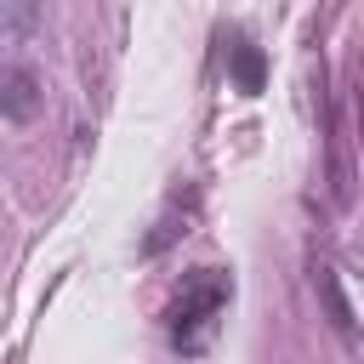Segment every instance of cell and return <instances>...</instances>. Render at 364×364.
<instances>
[{
    "label": "cell",
    "instance_id": "5",
    "mask_svg": "<svg viewBox=\"0 0 364 364\" xmlns=\"http://www.w3.org/2000/svg\"><path fill=\"white\" fill-rule=\"evenodd\" d=\"M228 80H233L239 97H256V91H262L267 63H262V46H256L250 34H233V46H228Z\"/></svg>",
    "mask_w": 364,
    "mask_h": 364
},
{
    "label": "cell",
    "instance_id": "4",
    "mask_svg": "<svg viewBox=\"0 0 364 364\" xmlns=\"http://www.w3.org/2000/svg\"><path fill=\"white\" fill-rule=\"evenodd\" d=\"M40 23H46V0H0V40L11 57L40 34Z\"/></svg>",
    "mask_w": 364,
    "mask_h": 364
},
{
    "label": "cell",
    "instance_id": "1",
    "mask_svg": "<svg viewBox=\"0 0 364 364\" xmlns=\"http://www.w3.org/2000/svg\"><path fill=\"white\" fill-rule=\"evenodd\" d=\"M228 301H233V279H228L222 267H193V273L182 279V290H176L171 313H165L171 347H176L182 358H199V353L216 341V324H222Z\"/></svg>",
    "mask_w": 364,
    "mask_h": 364
},
{
    "label": "cell",
    "instance_id": "2",
    "mask_svg": "<svg viewBox=\"0 0 364 364\" xmlns=\"http://www.w3.org/2000/svg\"><path fill=\"white\" fill-rule=\"evenodd\" d=\"M40 108H46V74L34 63H23V57H6V68H0V114H6V125H28Z\"/></svg>",
    "mask_w": 364,
    "mask_h": 364
},
{
    "label": "cell",
    "instance_id": "3",
    "mask_svg": "<svg viewBox=\"0 0 364 364\" xmlns=\"http://www.w3.org/2000/svg\"><path fill=\"white\" fill-rule=\"evenodd\" d=\"M324 142H330V199L336 205H353V154H347V131H341V114L324 102Z\"/></svg>",
    "mask_w": 364,
    "mask_h": 364
},
{
    "label": "cell",
    "instance_id": "6",
    "mask_svg": "<svg viewBox=\"0 0 364 364\" xmlns=\"http://www.w3.org/2000/svg\"><path fill=\"white\" fill-rule=\"evenodd\" d=\"M313 290H318V301H324V313H330V324H336V336H353V307H347V290H341V273H336L330 262H313Z\"/></svg>",
    "mask_w": 364,
    "mask_h": 364
}]
</instances>
